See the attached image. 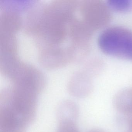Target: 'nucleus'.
Here are the masks:
<instances>
[{"mask_svg":"<svg viewBox=\"0 0 132 132\" xmlns=\"http://www.w3.org/2000/svg\"><path fill=\"white\" fill-rule=\"evenodd\" d=\"M124 120H126L128 125V132H132V115L124 116Z\"/></svg>","mask_w":132,"mask_h":132,"instance_id":"nucleus-10","label":"nucleus"},{"mask_svg":"<svg viewBox=\"0 0 132 132\" xmlns=\"http://www.w3.org/2000/svg\"><path fill=\"white\" fill-rule=\"evenodd\" d=\"M38 95L31 89L11 86L1 92L0 103L10 106L29 124L35 119Z\"/></svg>","mask_w":132,"mask_h":132,"instance_id":"nucleus-2","label":"nucleus"},{"mask_svg":"<svg viewBox=\"0 0 132 132\" xmlns=\"http://www.w3.org/2000/svg\"><path fill=\"white\" fill-rule=\"evenodd\" d=\"M127 132H128V131H127Z\"/></svg>","mask_w":132,"mask_h":132,"instance_id":"nucleus-12","label":"nucleus"},{"mask_svg":"<svg viewBox=\"0 0 132 132\" xmlns=\"http://www.w3.org/2000/svg\"><path fill=\"white\" fill-rule=\"evenodd\" d=\"M28 124L11 106L0 103V132H26Z\"/></svg>","mask_w":132,"mask_h":132,"instance_id":"nucleus-5","label":"nucleus"},{"mask_svg":"<svg viewBox=\"0 0 132 132\" xmlns=\"http://www.w3.org/2000/svg\"><path fill=\"white\" fill-rule=\"evenodd\" d=\"M88 132H105L103 130L99 129H95L91 130Z\"/></svg>","mask_w":132,"mask_h":132,"instance_id":"nucleus-11","label":"nucleus"},{"mask_svg":"<svg viewBox=\"0 0 132 132\" xmlns=\"http://www.w3.org/2000/svg\"><path fill=\"white\" fill-rule=\"evenodd\" d=\"M79 114V109L76 103L70 100H65L59 105L57 110L58 122L71 120L76 122Z\"/></svg>","mask_w":132,"mask_h":132,"instance_id":"nucleus-7","label":"nucleus"},{"mask_svg":"<svg viewBox=\"0 0 132 132\" xmlns=\"http://www.w3.org/2000/svg\"><path fill=\"white\" fill-rule=\"evenodd\" d=\"M91 68L88 66L72 75L68 85V91L71 95L81 98L91 94L93 88L92 78L96 74Z\"/></svg>","mask_w":132,"mask_h":132,"instance_id":"nucleus-4","label":"nucleus"},{"mask_svg":"<svg viewBox=\"0 0 132 132\" xmlns=\"http://www.w3.org/2000/svg\"><path fill=\"white\" fill-rule=\"evenodd\" d=\"M114 108L123 116L132 115V88L118 92L113 99Z\"/></svg>","mask_w":132,"mask_h":132,"instance_id":"nucleus-6","label":"nucleus"},{"mask_svg":"<svg viewBox=\"0 0 132 132\" xmlns=\"http://www.w3.org/2000/svg\"><path fill=\"white\" fill-rule=\"evenodd\" d=\"M79 11L82 19L94 32L106 26L112 17L108 4L101 0L79 1Z\"/></svg>","mask_w":132,"mask_h":132,"instance_id":"nucleus-3","label":"nucleus"},{"mask_svg":"<svg viewBox=\"0 0 132 132\" xmlns=\"http://www.w3.org/2000/svg\"><path fill=\"white\" fill-rule=\"evenodd\" d=\"M107 4L110 9L118 12L132 10V0H109Z\"/></svg>","mask_w":132,"mask_h":132,"instance_id":"nucleus-8","label":"nucleus"},{"mask_svg":"<svg viewBox=\"0 0 132 132\" xmlns=\"http://www.w3.org/2000/svg\"><path fill=\"white\" fill-rule=\"evenodd\" d=\"M76 122L71 120L59 121L57 132H79Z\"/></svg>","mask_w":132,"mask_h":132,"instance_id":"nucleus-9","label":"nucleus"},{"mask_svg":"<svg viewBox=\"0 0 132 132\" xmlns=\"http://www.w3.org/2000/svg\"><path fill=\"white\" fill-rule=\"evenodd\" d=\"M101 51L106 54L132 61V31L120 26L110 27L98 40Z\"/></svg>","mask_w":132,"mask_h":132,"instance_id":"nucleus-1","label":"nucleus"}]
</instances>
